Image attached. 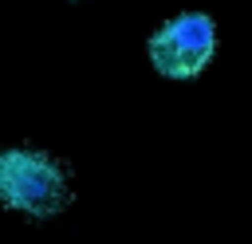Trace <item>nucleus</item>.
I'll return each mask as SVG.
<instances>
[{
	"label": "nucleus",
	"instance_id": "obj_2",
	"mask_svg": "<svg viewBox=\"0 0 252 244\" xmlns=\"http://www.w3.org/2000/svg\"><path fill=\"white\" fill-rule=\"evenodd\" d=\"M217 51H220V28L213 12L201 8L173 12L146 35V59L154 75H161L165 83H197L217 63Z\"/></svg>",
	"mask_w": 252,
	"mask_h": 244
},
{
	"label": "nucleus",
	"instance_id": "obj_1",
	"mask_svg": "<svg viewBox=\"0 0 252 244\" xmlns=\"http://www.w3.org/2000/svg\"><path fill=\"white\" fill-rule=\"evenodd\" d=\"M75 205V169L67 157L39 146L0 150V209L28 220L63 216Z\"/></svg>",
	"mask_w": 252,
	"mask_h": 244
},
{
	"label": "nucleus",
	"instance_id": "obj_3",
	"mask_svg": "<svg viewBox=\"0 0 252 244\" xmlns=\"http://www.w3.org/2000/svg\"><path fill=\"white\" fill-rule=\"evenodd\" d=\"M71 4H79V0H71Z\"/></svg>",
	"mask_w": 252,
	"mask_h": 244
}]
</instances>
